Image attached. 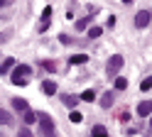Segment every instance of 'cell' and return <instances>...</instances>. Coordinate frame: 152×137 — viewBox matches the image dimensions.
Listing matches in <instances>:
<instances>
[{"label":"cell","mask_w":152,"mask_h":137,"mask_svg":"<svg viewBox=\"0 0 152 137\" xmlns=\"http://www.w3.org/2000/svg\"><path fill=\"white\" fill-rule=\"evenodd\" d=\"M61 103L69 105V108H76V105H79V98L71 95V93H64V95H61Z\"/></svg>","instance_id":"8"},{"label":"cell","mask_w":152,"mask_h":137,"mask_svg":"<svg viewBox=\"0 0 152 137\" xmlns=\"http://www.w3.org/2000/svg\"><path fill=\"white\" fill-rule=\"evenodd\" d=\"M137 115H140V117L152 115V101H142V103L137 105Z\"/></svg>","instance_id":"5"},{"label":"cell","mask_w":152,"mask_h":137,"mask_svg":"<svg viewBox=\"0 0 152 137\" xmlns=\"http://www.w3.org/2000/svg\"><path fill=\"white\" fill-rule=\"evenodd\" d=\"M81 101L93 103V101H96V91H83V93H81Z\"/></svg>","instance_id":"14"},{"label":"cell","mask_w":152,"mask_h":137,"mask_svg":"<svg viewBox=\"0 0 152 137\" xmlns=\"http://www.w3.org/2000/svg\"><path fill=\"white\" fill-rule=\"evenodd\" d=\"M42 93H44V95H54V93H56V83H54V81H44V83H42Z\"/></svg>","instance_id":"9"},{"label":"cell","mask_w":152,"mask_h":137,"mask_svg":"<svg viewBox=\"0 0 152 137\" xmlns=\"http://www.w3.org/2000/svg\"><path fill=\"white\" fill-rule=\"evenodd\" d=\"M110 105H113V93H106L101 98V108H110Z\"/></svg>","instance_id":"15"},{"label":"cell","mask_w":152,"mask_h":137,"mask_svg":"<svg viewBox=\"0 0 152 137\" xmlns=\"http://www.w3.org/2000/svg\"><path fill=\"white\" fill-rule=\"evenodd\" d=\"M47 29H49V20H42L39 27H37V32H47Z\"/></svg>","instance_id":"21"},{"label":"cell","mask_w":152,"mask_h":137,"mask_svg":"<svg viewBox=\"0 0 152 137\" xmlns=\"http://www.w3.org/2000/svg\"><path fill=\"white\" fill-rule=\"evenodd\" d=\"M7 5H10V3H7V0H0V7H7Z\"/></svg>","instance_id":"26"},{"label":"cell","mask_w":152,"mask_h":137,"mask_svg":"<svg viewBox=\"0 0 152 137\" xmlns=\"http://www.w3.org/2000/svg\"><path fill=\"white\" fill-rule=\"evenodd\" d=\"M91 137H110V135L106 132V127H103V125H96V127L91 130Z\"/></svg>","instance_id":"11"},{"label":"cell","mask_w":152,"mask_h":137,"mask_svg":"<svg viewBox=\"0 0 152 137\" xmlns=\"http://www.w3.org/2000/svg\"><path fill=\"white\" fill-rule=\"evenodd\" d=\"M12 108L20 113H27V108H30V103L25 101V98H12Z\"/></svg>","instance_id":"6"},{"label":"cell","mask_w":152,"mask_h":137,"mask_svg":"<svg viewBox=\"0 0 152 137\" xmlns=\"http://www.w3.org/2000/svg\"><path fill=\"white\" fill-rule=\"evenodd\" d=\"M0 137H5V135H3V132H0Z\"/></svg>","instance_id":"28"},{"label":"cell","mask_w":152,"mask_h":137,"mask_svg":"<svg viewBox=\"0 0 152 137\" xmlns=\"http://www.w3.org/2000/svg\"><path fill=\"white\" fill-rule=\"evenodd\" d=\"M17 137H32V132L27 130V127H20V130H17Z\"/></svg>","instance_id":"24"},{"label":"cell","mask_w":152,"mask_h":137,"mask_svg":"<svg viewBox=\"0 0 152 137\" xmlns=\"http://www.w3.org/2000/svg\"><path fill=\"white\" fill-rule=\"evenodd\" d=\"M69 117H71V122H81V113H79V110H71Z\"/></svg>","instance_id":"20"},{"label":"cell","mask_w":152,"mask_h":137,"mask_svg":"<svg viewBox=\"0 0 152 137\" xmlns=\"http://www.w3.org/2000/svg\"><path fill=\"white\" fill-rule=\"evenodd\" d=\"M7 39H10V32H0V44L7 42Z\"/></svg>","instance_id":"25"},{"label":"cell","mask_w":152,"mask_h":137,"mask_svg":"<svg viewBox=\"0 0 152 137\" xmlns=\"http://www.w3.org/2000/svg\"><path fill=\"white\" fill-rule=\"evenodd\" d=\"M0 125H12V113H7L5 108H0Z\"/></svg>","instance_id":"10"},{"label":"cell","mask_w":152,"mask_h":137,"mask_svg":"<svg viewBox=\"0 0 152 137\" xmlns=\"http://www.w3.org/2000/svg\"><path fill=\"white\" fill-rule=\"evenodd\" d=\"M88 22H91V17H83V20H79V22H76V29H86V27H88Z\"/></svg>","instance_id":"18"},{"label":"cell","mask_w":152,"mask_h":137,"mask_svg":"<svg viewBox=\"0 0 152 137\" xmlns=\"http://www.w3.org/2000/svg\"><path fill=\"white\" fill-rule=\"evenodd\" d=\"M150 22H152V12H150V10H140V12L135 15V27H137V29L147 27Z\"/></svg>","instance_id":"4"},{"label":"cell","mask_w":152,"mask_h":137,"mask_svg":"<svg viewBox=\"0 0 152 137\" xmlns=\"http://www.w3.org/2000/svg\"><path fill=\"white\" fill-rule=\"evenodd\" d=\"M34 120H37V113H30V110H27V113H25V122H27V125H32Z\"/></svg>","instance_id":"19"},{"label":"cell","mask_w":152,"mask_h":137,"mask_svg":"<svg viewBox=\"0 0 152 137\" xmlns=\"http://www.w3.org/2000/svg\"><path fill=\"white\" fill-rule=\"evenodd\" d=\"M115 88H118V91H125V88H128V81H125L123 76H118V78H115Z\"/></svg>","instance_id":"16"},{"label":"cell","mask_w":152,"mask_h":137,"mask_svg":"<svg viewBox=\"0 0 152 137\" xmlns=\"http://www.w3.org/2000/svg\"><path fill=\"white\" fill-rule=\"evenodd\" d=\"M150 127H152V117H150Z\"/></svg>","instance_id":"27"},{"label":"cell","mask_w":152,"mask_h":137,"mask_svg":"<svg viewBox=\"0 0 152 137\" xmlns=\"http://www.w3.org/2000/svg\"><path fill=\"white\" fill-rule=\"evenodd\" d=\"M12 66H15V59H12V56H10V59H5V61L0 64V74H7Z\"/></svg>","instance_id":"12"},{"label":"cell","mask_w":152,"mask_h":137,"mask_svg":"<svg viewBox=\"0 0 152 137\" xmlns=\"http://www.w3.org/2000/svg\"><path fill=\"white\" fill-rule=\"evenodd\" d=\"M39 66L44 68V71H52V74L56 71V64H54V61H49V59H42V61H39Z\"/></svg>","instance_id":"13"},{"label":"cell","mask_w":152,"mask_h":137,"mask_svg":"<svg viewBox=\"0 0 152 137\" xmlns=\"http://www.w3.org/2000/svg\"><path fill=\"white\" fill-rule=\"evenodd\" d=\"M37 122H39V127H42L44 135H54V127L56 125H54V120L47 113H37Z\"/></svg>","instance_id":"2"},{"label":"cell","mask_w":152,"mask_h":137,"mask_svg":"<svg viewBox=\"0 0 152 137\" xmlns=\"http://www.w3.org/2000/svg\"><path fill=\"white\" fill-rule=\"evenodd\" d=\"M123 64H125V59H123L120 54H113V56L108 59V64H106V74H108V76H115V78H118V71L123 68Z\"/></svg>","instance_id":"1"},{"label":"cell","mask_w":152,"mask_h":137,"mask_svg":"<svg viewBox=\"0 0 152 137\" xmlns=\"http://www.w3.org/2000/svg\"><path fill=\"white\" fill-rule=\"evenodd\" d=\"M86 61H88L86 54H74V56L69 59V66H81V64H86Z\"/></svg>","instance_id":"7"},{"label":"cell","mask_w":152,"mask_h":137,"mask_svg":"<svg viewBox=\"0 0 152 137\" xmlns=\"http://www.w3.org/2000/svg\"><path fill=\"white\" fill-rule=\"evenodd\" d=\"M52 17V5H47L44 10H42V20H49Z\"/></svg>","instance_id":"22"},{"label":"cell","mask_w":152,"mask_h":137,"mask_svg":"<svg viewBox=\"0 0 152 137\" xmlns=\"http://www.w3.org/2000/svg\"><path fill=\"white\" fill-rule=\"evenodd\" d=\"M150 88H152V76H147L145 81L140 83V91H150Z\"/></svg>","instance_id":"17"},{"label":"cell","mask_w":152,"mask_h":137,"mask_svg":"<svg viewBox=\"0 0 152 137\" xmlns=\"http://www.w3.org/2000/svg\"><path fill=\"white\" fill-rule=\"evenodd\" d=\"M101 32H103L101 27H91V29H88V37H101Z\"/></svg>","instance_id":"23"},{"label":"cell","mask_w":152,"mask_h":137,"mask_svg":"<svg viewBox=\"0 0 152 137\" xmlns=\"http://www.w3.org/2000/svg\"><path fill=\"white\" fill-rule=\"evenodd\" d=\"M32 74V66H27V64H17L12 68V81H27V76Z\"/></svg>","instance_id":"3"}]
</instances>
